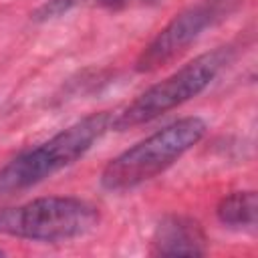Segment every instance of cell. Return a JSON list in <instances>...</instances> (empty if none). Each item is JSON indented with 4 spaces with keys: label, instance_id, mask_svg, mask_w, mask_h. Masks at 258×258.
<instances>
[{
    "label": "cell",
    "instance_id": "cell-1",
    "mask_svg": "<svg viewBox=\"0 0 258 258\" xmlns=\"http://www.w3.org/2000/svg\"><path fill=\"white\" fill-rule=\"evenodd\" d=\"M109 129L113 113L99 111L58 131L40 145L22 151L0 169V196L20 194L79 161Z\"/></svg>",
    "mask_w": 258,
    "mask_h": 258
},
{
    "label": "cell",
    "instance_id": "cell-2",
    "mask_svg": "<svg viewBox=\"0 0 258 258\" xmlns=\"http://www.w3.org/2000/svg\"><path fill=\"white\" fill-rule=\"evenodd\" d=\"M208 131L202 117H181L113 157L101 171V187L113 194L133 189L171 167Z\"/></svg>",
    "mask_w": 258,
    "mask_h": 258
},
{
    "label": "cell",
    "instance_id": "cell-3",
    "mask_svg": "<svg viewBox=\"0 0 258 258\" xmlns=\"http://www.w3.org/2000/svg\"><path fill=\"white\" fill-rule=\"evenodd\" d=\"M99 210L73 196L36 198L0 210V234L32 242H69L99 226Z\"/></svg>",
    "mask_w": 258,
    "mask_h": 258
},
{
    "label": "cell",
    "instance_id": "cell-4",
    "mask_svg": "<svg viewBox=\"0 0 258 258\" xmlns=\"http://www.w3.org/2000/svg\"><path fill=\"white\" fill-rule=\"evenodd\" d=\"M234 48L218 46L210 52H204L165 77L163 81L145 89L139 97H135L125 109L113 115V129L125 131L143 123H149L167 111L187 103L206 91L212 81L232 62Z\"/></svg>",
    "mask_w": 258,
    "mask_h": 258
},
{
    "label": "cell",
    "instance_id": "cell-5",
    "mask_svg": "<svg viewBox=\"0 0 258 258\" xmlns=\"http://www.w3.org/2000/svg\"><path fill=\"white\" fill-rule=\"evenodd\" d=\"M240 4L242 0H198L189 4L175 14L141 50L135 69L139 73H151L165 67L183 54L204 34V30L226 20Z\"/></svg>",
    "mask_w": 258,
    "mask_h": 258
},
{
    "label": "cell",
    "instance_id": "cell-6",
    "mask_svg": "<svg viewBox=\"0 0 258 258\" xmlns=\"http://www.w3.org/2000/svg\"><path fill=\"white\" fill-rule=\"evenodd\" d=\"M153 254L159 256H202L206 254V234L187 216H165L151 238Z\"/></svg>",
    "mask_w": 258,
    "mask_h": 258
},
{
    "label": "cell",
    "instance_id": "cell-7",
    "mask_svg": "<svg viewBox=\"0 0 258 258\" xmlns=\"http://www.w3.org/2000/svg\"><path fill=\"white\" fill-rule=\"evenodd\" d=\"M256 212H258V200L254 189L234 191L222 198L216 208V216L222 226H228L232 230H248V232L256 228Z\"/></svg>",
    "mask_w": 258,
    "mask_h": 258
},
{
    "label": "cell",
    "instance_id": "cell-8",
    "mask_svg": "<svg viewBox=\"0 0 258 258\" xmlns=\"http://www.w3.org/2000/svg\"><path fill=\"white\" fill-rule=\"evenodd\" d=\"M149 2H155V0H48L38 8L36 18L38 20L56 18L73 8H79V6H99V8H109V10H121V8H129V6L149 4Z\"/></svg>",
    "mask_w": 258,
    "mask_h": 258
},
{
    "label": "cell",
    "instance_id": "cell-9",
    "mask_svg": "<svg viewBox=\"0 0 258 258\" xmlns=\"http://www.w3.org/2000/svg\"><path fill=\"white\" fill-rule=\"evenodd\" d=\"M2 254H4V252H2V250H0V256H2Z\"/></svg>",
    "mask_w": 258,
    "mask_h": 258
}]
</instances>
